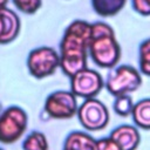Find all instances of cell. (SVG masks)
<instances>
[{
    "mask_svg": "<svg viewBox=\"0 0 150 150\" xmlns=\"http://www.w3.org/2000/svg\"><path fill=\"white\" fill-rule=\"evenodd\" d=\"M142 84L138 69L130 64H121L111 68L105 80V88L112 96L128 95L136 91Z\"/></svg>",
    "mask_w": 150,
    "mask_h": 150,
    "instance_id": "obj_1",
    "label": "cell"
},
{
    "mask_svg": "<svg viewBox=\"0 0 150 150\" xmlns=\"http://www.w3.org/2000/svg\"><path fill=\"white\" fill-rule=\"evenodd\" d=\"M88 55L101 68H112L121 59V47L116 35L93 38L88 47Z\"/></svg>",
    "mask_w": 150,
    "mask_h": 150,
    "instance_id": "obj_2",
    "label": "cell"
},
{
    "mask_svg": "<svg viewBox=\"0 0 150 150\" xmlns=\"http://www.w3.org/2000/svg\"><path fill=\"white\" fill-rule=\"evenodd\" d=\"M28 124L26 111L18 107L11 105L0 112V143L12 144L19 141Z\"/></svg>",
    "mask_w": 150,
    "mask_h": 150,
    "instance_id": "obj_3",
    "label": "cell"
},
{
    "mask_svg": "<svg viewBox=\"0 0 150 150\" xmlns=\"http://www.w3.org/2000/svg\"><path fill=\"white\" fill-rule=\"evenodd\" d=\"M60 66V54L52 47L42 46L32 49L27 56V68L35 79L53 75Z\"/></svg>",
    "mask_w": 150,
    "mask_h": 150,
    "instance_id": "obj_4",
    "label": "cell"
},
{
    "mask_svg": "<svg viewBox=\"0 0 150 150\" xmlns=\"http://www.w3.org/2000/svg\"><path fill=\"white\" fill-rule=\"evenodd\" d=\"M81 125L88 131L103 130L109 123V110L104 103L95 97L84 98L76 111Z\"/></svg>",
    "mask_w": 150,
    "mask_h": 150,
    "instance_id": "obj_5",
    "label": "cell"
},
{
    "mask_svg": "<svg viewBox=\"0 0 150 150\" xmlns=\"http://www.w3.org/2000/svg\"><path fill=\"white\" fill-rule=\"evenodd\" d=\"M77 97L68 90H56L49 94L45 101V112L56 120H67L77 111Z\"/></svg>",
    "mask_w": 150,
    "mask_h": 150,
    "instance_id": "obj_6",
    "label": "cell"
},
{
    "mask_svg": "<svg viewBox=\"0 0 150 150\" xmlns=\"http://www.w3.org/2000/svg\"><path fill=\"white\" fill-rule=\"evenodd\" d=\"M70 79V91L76 97H95L104 86L102 76L94 69L86 67Z\"/></svg>",
    "mask_w": 150,
    "mask_h": 150,
    "instance_id": "obj_7",
    "label": "cell"
},
{
    "mask_svg": "<svg viewBox=\"0 0 150 150\" xmlns=\"http://www.w3.org/2000/svg\"><path fill=\"white\" fill-rule=\"evenodd\" d=\"M91 40V23L84 20L71 21L60 41V50L62 49H79L87 50Z\"/></svg>",
    "mask_w": 150,
    "mask_h": 150,
    "instance_id": "obj_8",
    "label": "cell"
},
{
    "mask_svg": "<svg viewBox=\"0 0 150 150\" xmlns=\"http://www.w3.org/2000/svg\"><path fill=\"white\" fill-rule=\"evenodd\" d=\"M61 70L68 77H71L77 71L88 67V52L79 49H62L60 50Z\"/></svg>",
    "mask_w": 150,
    "mask_h": 150,
    "instance_id": "obj_9",
    "label": "cell"
},
{
    "mask_svg": "<svg viewBox=\"0 0 150 150\" xmlns=\"http://www.w3.org/2000/svg\"><path fill=\"white\" fill-rule=\"evenodd\" d=\"M21 28V21L18 14L7 7L0 8V45L14 41Z\"/></svg>",
    "mask_w": 150,
    "mask_h": 150,
    "instance_id": "obj_10",
    "label": "cell"
},
{
    "mask_svg": "<svg viewBox=\"0 0 150 150\" xmlns=\"http://www.w3.org/2000/svg\"><path fill=\"white\" fill-rule=\"evenodd\" d=\"M121 150H136L141 142L138 129L130 124H122L115 128L109 136Z\"/></svg>",
    "mask_w": 150,
    "mask_h": 150,
    "instance_id": "obj_11",
    "label": "cell"
},
{
    "mask_svg": "<svg viewBox=\"0 0 150 150\" xmlns=\"http://www.w3.org/2000/svg\"><path fill=\"white\" fill-rule=\"evenodd\" d=\"M63 150H97V141L87 132L73 131L64 139Z\"/></svg>",
    "mask_w": 150,
    "mask_h": 150,
    "instance_id": "obj_12",
    "label": "cell"
},
{
    "mask_svg": "<svg viewBox=\"0 0 150 150\" xmlns=\"http://www.w3.org/2000/svg\"><path fill=\"white\" fill-rule=\"evenodd\" d=\"M90 2L96 14L102 18H109L120 13L125 6L127 0H90Z\"/></svg>",
    "mask_w": 150,
    "mask_h": 150,
    "instance_id": "obj_13",
    "label": "cell"
},
{
    "mask_svg": "<svg viewBox=\"0 0 150 150\" xmlns=\"http://www.w3.org/2000/svg\"><path fill=\"white\" fill-rule=\"evenodd\" d=\"M131 116L136 127L150 130V98H143L137 103H134Z\"/></svg>",
    "mask_w": 150,
    "mask_h": 150,
    "instance_id": "obj_14",
    "label": "cell"
},
{
    "mask_svg": "<svg viewBox=\"0 0 150 150\" xmlns=\"http://www.w3.org/2000/svg\"><path fill=\"white\" fill-rule=\"evenodd\" d=\"M23 150H48L49 144L46 135L41 131L34 130L29 132L22 141Z\"/></svg>",
    "mask_w": 150,
    "mask_h": 150,
    "instance_id": "obj_15",
    "label": "cell"
},
{
    "mask_svg": "<svg viewBox=\"0 0 150 150\" xmlns=\"http://www.w3.org/2000/svg\"><path fill=\"white\" fill-rule=\"evenodd\" d=\"M138 67L139 73L150 76V38L144 40L138 47Z\"/></svg>",
    "mask_w": 150,
    "mask_h": 150,
    "instance_id": "obj_16",
    "label": "cell"
},
{
    "mask_svg": "<svg viewBox=\"0 0 150 150\" xmlns=\"http://www.w3.org/2000/svg\"><path fill=\"white\" fill-rule=\"evenodd\" d=\"M132 107H134V102L129 94L116 96V100L114 102V110L117 115H120L122 117L131 115Z\"/></svg>",
    "mask_w": 150,
    "mask_h": 150,
    "instance_id": "obj_17",
    "label": "cell"
},
{
    "mask_svg": "<svg viewBox=\"0 0 150 150\" xmlns=\"http://www.w3.org/2000/svg\"><path fill=\"white\" fill-rule=\"evenodd\" d=\"M12 2L14 7L23 14H34L42 6V0H12Z\"/></svg>",
    "mask_w": 150,
    "mask_h": 150,
    "instance_id": "obj_18",
    "label": "cell"
},
{
    "mask_svg": "<svg viewBox=\"0 0 150 150\" xmlns=\"http://www.w3.org/2000/svg\"><path fill=\"white\" fill-rule=\"evenodd\" d=\"M103 35H115L112 27L104 21L91 22V39Z\"/></svg>",
    "mask_w": 150,
    "mask_h": 150,
    "instance_id": "obj_19",
    "label": "cell"
},
{
    "mask_svg": "<svg viewBox=\"0 0 150 150\" xmlns=\"http://www.w3.org/2000/svg\"><path fill=\"white\" fill-rule=\"evenodd\" d=\"M131 5L135 12L143 16L150 15V0H131Z\"/></svg>",
    "mask_w": 150,
    "mask_h": 150,
    "instance_id": "obj_20",
    "label": "cell"
},
{
    "mask_svg": "<svg viewBox=\"0 0 150 150\" xmlns=\"http://www.w3.org/2000/svg\"><path fill=\"white\" fill-rule=\"evenodd\" d=\"M97 150H121V148L110 137H105L97 141Z\"/></svg>",
    "mask_w": 150,
    "mask_h": 150,
    "instance_id": "obj_21",
    "label": "cell"
},
{
    "mask_svg": "<svg viewBox=\"0 0 150 150\" xmlns=\"http://www.w3.org/2000/svg\"><path fill=\"white\" fill-rule=\"evenodd\" d=\"M8 1H9V0H0V8H1V7H6L7 4H8Z\"/></svg>",
    "mask_w": 150,
    "mask_h": 150,
    "instance_id": "obj_22",
    "label": "cell"
},
{
    "mask_svg": "<svg viewBox=\"0 0 150 150\" xmlns=\"http://www.w3.org/2000/svg\"><path fill=\"white\" fill-rule=\"evenodd\" d=\"M0 150H2V149H1V148H0Z\"/></svg>",
    "mask_w": 150,
    "mask_h": 150,
    "instance_id": "obj_23",
    "label": "cell"
}]
</instances>
